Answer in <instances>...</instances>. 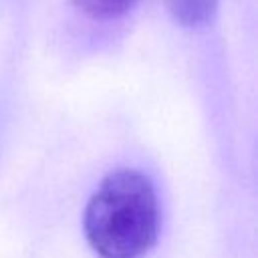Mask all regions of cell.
<instances>
[{
	"instance_id": "2",
	"label": "cell",
	"mask_w": 258,
	"mask_h": 258,
	"mask_svg": "<svg viewBox=\"0 0 258 258\" xmlns=\"http://www.w3.org/2000/svg\"><path fill=\"white\" fill-rule=\"evenodd\" d=\"M167 6L177 22L185 26H200L210 20L216 0H167Z\"/></svg>"
},
{
	"instance_id": "3",
	"label": "cell",
	"mask_w": 258,
	"mask_h": 258,
	"mask_svg": "<svg viewBox=\"0 0 258 258\" xmlns=\"http://www.w3.org/2000/svg\"><path fill=\"white\" fill-rule=\"evenodd\" d=\"M83 12L95 18H113L127 12L137 0H73Z\"/></svg>"
},
{
	"instance_id": "1",
	"label": "cell",
	"mask_w": 258,
	"mask_h": 258,
	"mask_svg": "<svg viewBox=\"0 0 258 258\" xmlns=\"http://www.w3.org/2000/svg\"><path fill=\"white\" fill-rule=\"evenodd\" d=\"M157 228L155 189L135 169L109 173L85 210V234L101 258H143L157 240Z\"/></svg>"
}]
</instances>
